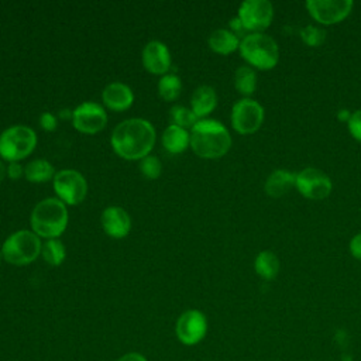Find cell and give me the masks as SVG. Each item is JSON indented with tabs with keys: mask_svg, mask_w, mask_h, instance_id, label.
<instances>
[{
	"mask_svg": "<svg viewBox=\"0 0 361 361\" xmlns=\"http://www.w3.org/2000/svg\"><path fill=\"white\" fill-rule=\"evenodd\" d=\"M157 140V133L154 126L140 117L123 120L117 124L111 133L110 142L114 152L131 161H140L149 155Z\"/></svg>",
	"mask_w": 361,
	"mask_h": 361,
	"instance_id": "obj_1",
	"label": "cell"
},
{
	"mask_svg": "<svg viewBox=\"0 0 361 361\" xmlns=\"http://www.w3.org/2000/svg\"><path fill=\"white\" fill-rule=\"evenodd\" d=\"M231 135L219 120L202 118L190 130V148L204 159H216L228 152Z\"/></svg>",
	"mask_w": 361,
	"mask_h": 361,
	"instance_id": "obj_2",
	"label": "cell"
},
{
	"mask_svg": "<svg viewBox=\"0 0 361 361\" xmlns=\"http://www.w3.org/2000/svg\"><path fill=\"white\" fill-rule=\"evenodd\" d=\"M66 204L58 197H45L39 200L30 217L32 231L45 240L58 238L68 226Z\"/></svg>",
	"mask_w": 361,
	"mask_h": 361,
	"instance_id": "obj_3",
	"label": "cell"
},
{
	"mask_svg": "<svg viewBox=\"0 0 361 361\" xmlns=\"http://www.w3.org/2000/svg\"><path fill=\"white\" fill-rule=\"evenodd\" d=\"M240 54L251 68L268 71L276 66L279 61V48L276 41L264 32H251L241 38Z\"/></svg>",
	"mask_w": 361,
	"mask_h": 361,
	"instance_id": "obj_4",
	"label": "cell"
},
{
	"mask_svg": "<svg viewBox=\"0 0 361 361\" xmlns=\"http://www.w3.org/2000/svg\"><path fill=\"white\" fill-rule=\"evenodd\" d=\"M42 250L41 237L31 230H18L10 234L3 245V259L13 265H27L38 258Z\"/></svg>",
	"mask_w": 361,
	"mask_h": 361,
	"instance_id": "obj_5",
	"label": "cell"
},
{
	"mask_svg": "<svg viewBox=\"0 0 361 361\" xmlns=\"http://www.w3.org/2000/svg\"><path fill=\"white\" fill-rule=\"evenodd\" d=\"M37 145L35 131L24 124L7 127L0 134V157L8 162H18L28 157Z\"/></svg>",
	"mask_w": 361,
	"mask_h": 361,
	"instance_id": "obj_6",
	"label": "cell"
},
{
	"mask_svg": "<svg viewBox=\"0 0 361 361\" xmlns=\"http://www.w3.org/2000/svg\"><path fill=\"white\" fill-rule=\"evenodd\" d=\"M54 190L65 204H79L87 193L86 178L76 169H61L52 179Z\"/></svg>",
	"mask_w": 361,
	"mask_h": 361,
	"instance_id": "obj_7",
	"label": "cell"
},
{
	"mask_svg": "<svg viewBox=\"0 0 361 361\" xmlns=\"http://www.w3.org/2000/svg\"><path fill=\"white\" fill-rule=\"evenodd\" d=\"M264 121V107L254 99L237 100L231 109V126L238 134L255 133Z\"/></svg>",
	"mask_w": 361,
	"mask_h": 361,
	"instance_id": "obj_8",
	"label": "cell"
},
{
	"mask_svg": "<svg viewBox=\"0 0 361 361\" xmlns=\"http://www.w3.org/2000/svg\"><path fill=\"white\" fill-rule=\"evenodd\" d=\"M207 319L203 312L197 309L185 310L175 323L176 338L188 347L199 344L207 334Z\"/></svg>",
	"mask_w": 361,
	"mask_h": 361,
	"instance_id": "obj_9",
	"label": "cell"
},
{
	"mask_svg": "<svg viewBox=\"0 0 361 361\" xmlns=\"http://www.w3.org/2000/svg\"><path fill=\"white\" fill-rule=\"evenodd\" d=\"M237 17L247 31L261 32L274 18V6L268 0H245L240 4Z\"/></svg>",
	"mask_w": 361,
	"mask_h": 361,
	"instance_id": "obj_10",
	"label": "cell"
},
{
	"mask_svg": "<svg viewBox=\"0 0 361 361\" xmlns=\"http://www.w3.org/2000/svg\"><path fill=\"white\" fill-rule=\"evenodd\" d=\"M351 0H307L306 8L313 20L324 25H333L347 18L353 10Z\"/></svg>",
	"mask_w": 361,
	"mask_h": 361,
	"instance_id": "obj_11",
	"label": "cell"
},
{
	"mask_svg": "<svg viewBox=\"0 0 361 361\" xmlns=\"http://www.w3.org/2000/svg\"><path fill=\"white\" fill-rule=\"evenodd\" d=\"M295 188L302 196L312 200H320L330 195L333 185L330 178L323 171L307 166L296 173Z\"/></svg>",
	"mask_w": 361,
	"mask_h": 361,
	"instance_id": "obj_12",
	"label": "cell"
},
{
	"mask_svg": "<svg viewBox=\"0 0 361 361\" xmlns=\"http://www.w3.org/2000/svg\"><path fill=\"white\" fill-rule=\"evenodd\" d=\"M72 124L83 134H96L106 127L107 113L94 102H83L72 110Z\"/></svg>",
	"mask_w": 361,
	"mask_h": 361,
	"instance_id": "obj_13",
	"label": "cell"
},
{
	"mask_svg": "<svg viewBox=\"0 0 361 361\" xmlns=\"http://www.w3.org/2000/svg\"><path fill=\"white\" fill-rule=\"evenodd\" d=\"M141 61L144 68L154 75H165L172 62L168 47L158 39H152L144 45Z\"/></svg>",
	"mask_w": 361,
	"mask_h": 361,
	"instance_id": "obj_14",
	"label": "cell"
},
{
	"mask_svg": "<svg viewBox=\"0 0 361 361\" xmlns=\"http://www.w3.org/2000/svg\"><path fill=\"white\" fill-rule=\"evenodd\" d=\"M103 231L111 238H124L131 230L130 214L118 206H109L102 212Z\"/></svg>",
	"mask_w": 361,
	"mask_h": 361,
	"instance_id": "obj_15",
	"label": "cell"
},
{
	"mask_svg": "<svg viewBox=\"0 0 361 361\" xmlns=\"http://www.w3.org/2000/svg\"><path fill=\"white\" fill-rule=\"evenodd\" d=\"M103 104L114 111H124L134 102L133 89L123 82H111L102 92Z\"/></svg>",
	"mask_w": 361,
	"mask_h": 361,
	"instance_id": "obj_16",
	"label": "cell"
},
{
	"mask_svg": "<svg viewBox=\"0 0 361 361\" xmlns=\"http://www.w3.org/2000/svg\"><path fill=\"white\" fill-rule=\"evenodd\" d=\"M217 106V93L214 87L202 85L195 89L190 97V109L199 120L209 116Z\"/></svg>",
	"mask_w": 361,
	"mask_h": 361,
	"instance_id": "obj_17",
	"label": "cell"
},
{
	"mask_svg": "<svg viewBox=\"0 0 361 361\" xmlns=\"http://www.w3.org/2000/svg\"><path fill=\"white\" fill-rule=\"evenodd\" d=\"M296 185V173L286 169H275L265 180V193L271 197L286 195Z\"/></svg>",
	"mask_w": 361,
	"mask_h": 361,
	"instance_id": "obj_18",
	"label": "cell"
},
{
	"mask_svg": "<svg viewBox=\"0 0 361 361\" xmlns=\"http://www.w3.org/2000/svg\"><path fill=\"white\" fill-rule=\"evenodd\" d=\"M162 145L172 154L183 152L190 145V133L179 126L169 124L162 133Z\"/></svg>",
	"mask_w": 361,
	"mask_h": 361,
	"instance_id": "obj_19",
	"label": "cell"
},
{
	"mask_svg": "<svg viewBox=\"0 0 361 361\" xmlns=\"http://www.w3.org/2000/svg\"><path fill=\"white\" fill-rule=\"evenodd\" d=\"M240 41L241 39L238 38V35H235L231 30L217 28L210 34L207 42L212 51L221 55H228L240 48Z\"/></svg>",
	"mask_w": 361,
	"mask_h": 361,
	"instance_id": "obj_20",
	"label": "cell"
},
{
	"mask_svg": "<svg viewBox=\"0 0 361 361\" xmlns=\"http://www.w3.org/2000/svg\"><path fill=\"white\" fill-rule=\"evenodd\" d=\"M55 173L54 165L44 158L32 159L24 166V176L32 183H42L54 179Z\"/></svg>",
	"mask_w": 361,
	"mask_h": 361,
	"instance_id": "obj_21",
	"label": "cell"
},
{
	"mask_svg": "<svg viewBox=\"0 0 361 361\" xmlns=\"http://www.w3.org/2000/svg\"><path fill=\"white\" fill-rule=\"evenodd\" d=\"M279 258L272 251H261L254 262L255 272L264 279H274L279 272Z\"/></svg>",
	"mask_w": 361,
	"mask_h": 361,
	"instance_id": "obj_22",
	"label": "cell"
},
{
	"mask_svg": "<svg viewBox=\"0 0 361 361\" xmlns=\"http://www.w3.org/2000/svg\"><path fill=\"white\" fill-rule=\"evenodd\" d=\"M234 86L238 93L250 96L257 89V73L250 65L240 66L234 73Z\"/></svg>",
	"mask_w": 361,
	"mask_h": 361,
	"instance_id": "obj_23",
	"label": "cell"
},
{
	"mask_svg": "<svg viewBox=\"0 0 361 361\" xmlns=\"http://www.w3.org/2000/svg\"><path fill=\"white\" fill-rule=\"evenodd\" d=\"M41 255L48 265L58 267L63 262L66 257V248L61 240L49 238V240H45V243L42 244Z\"/></svg>",
	"mask_w": 361,
	"mask_h": 361,
	"instance_id": "obj_24",
	"label": "cell"
},
{
	"mask_svg": "<svg viewBox=\"0 0 361 361\" xmlns=\"http://www.w3.org/2000/svg\"><path fill=\"white\" fill-rule=\"evenodd\" d=\"M182 90V80L175 73H165L158 80V93L159 96L166 100L172 102L179 97Z\"/></svg>",
	"mask_w": 361,
	"mask_h": 361,
	"instance_id": "obj_25",
	"label": "cell"
},
{
	"mask_svg": "<svg viewBox=\"0 0 361 361\" xmlns=\"http://www.w3.org/2000/svg\"><path fill=\"white\" fill-rule=\"evenodd\" d=\"M169 118H171V124L179 126L185 130H189V128L192 130V127L199 121V118L192 111V109H188L180 104H175L171 107Z\"/></svg>",
	"mask_w": 361,
	"mask_h": 361,
	"instance_id": "obj_26",
	"label": "cell"
},
{
	"mask_svg": "<svg viewBox=\"0 0 361 361\" xmlns=\"http://www.w3.org/2000/svg\"><path fill=\"white\" fill-rule=\"evenodd\" d=\"M140 172L148 178V179H157L159 178L161 172H162V162L159 161L158 157L155 155H147L142 159H140Z\"/></svg>",
	"mask_w": 361,
	"mask_h": 361,
	"instance_id": "obj_27",
	"label": "cell"
},
{
	"mask_svg": "<svg viewBox=\"0 0 361 361\" xmlns=\"http://www.w3.org/2000/svg\"><path fill=\"white\" fill-rule=\"evenodd\" d=\"M300 38L309 47H320L326 39V31L310 24L300 30Z\"/></svg>",
	"mask_w": 361,
	"mask_h": 361,
	"instance_id": "obj_28",
	"label": "cell"
},
{
	"mask_svg": "<svg viewBox=\"0 0 361 361\" xmlns=\"http://www.w3.org/2000/svg\"><path fill=\"white\" fill-rule=\"evenodd\" d=\"M347 127L350 134L361 142V110H355L351 113L350 120L347 121Z\"/></svg>",
	"mask_w": 361,
	"mask_h": 361,
	"instance_id": "obj_29",
	"label": "cell"
},
{
	"mask_svg": "<svg viewBox=\"0 0 361 361\" xmlns=\"http://www.w3.org/2000/svg\"><path fill=\"white\" fill-rule=\"evenodd\" d=\"M39 124H41V127L45 131H54L56 128V126H58V120H56V117L52 113L44 111L39 116Z\"/></svg>",
	"mask_w": 361,
	"mask_h": 361,
	"instance_id": "obj_30",
	"label": "cell"
},
{
	"mask_svg": "<svg viewBox=\"0 0 361 361\" xmlns=\"http://www.w3.org/2000/svg\"><path fill=\"white\" fill-rule=\"evenodd\" d=\"M7 176L10 179H20L21 176H24V166L20 162H8Z\"/></svg>",
	"mask_w": 361,
	"mask_h": 361,
	"instance_id": "obj_31",
	"label": "cell"
},
{
	"mask_svg": "<svg viewBox=\"0 0 361 361\" xmlns=\"http://www.w3.org/2000/svg\"><path fill=\"white\" fill-rule=\"evenodd\" d=\"M350 252L354 258L361 261V233L355 234L350 241Z\"/></svg>",
	"mask_w": 361,
	"mask_h": 361,
	"instance_id": "obj_32",
	"label": "cell"
},
{
	"mask_svg": "<svg viewBox=\"0 0 361 361\" xmlns=\"http://www.w3.org/2000/svg\"><path fill=\"white\" fill-rule=\"evenodd\" d=\"M117 361H148L147 357L138 351H130L123 354Z\"/></svg>",
	"mask_w": 361,
	"mask_h": 361,
	"instance_id": "obj_33",
	"label": "cell"
},
{
	"mask_svg": "<svg viewBox=\"0 0 361 361\" xmlns=\"http://www.w3.org/2000/svg\"><path fill=\"white\" fill-rule=\"evenodd\" d=\"M230 27H231V31H233L235 35H237V34H243L244 31H247V30L244 28V25L241 24V21H240L238 17H234V18L230 20Z\"/></svg>",
	"mask_w": 361,
	"mask_h": 361,
	"instance_id": "obj_34",
	"label": "cell"
},
{
	"mask_svg": "<svg viewBox=\"0 0 361 361\" xmlns=\"http://www.w3.org/2000/svg\"><path fill=\"white\" fill-rule=\"evenodd\" d=\"M350 116H351V114H350L347 110H340L338 114H337V117H338L340 120H345V121L350 120Z\"/></svg>",
	"mask_w": 361,
	"mask_h": 361,
	"instance_id": "obj_35",
	"label": "cell"
},
{
	"mask_svg": "<svg viewBox=\"0 0 361 361\" xmlns=\"http://www.w3.org/2000/svg\"><path fill=\"white\" fill-rule=\"evenodd\" d=\"M6 175H7V166L4 165L3 161H0V182L4 179Z\"/></svg>",
	"mask_w": 361,
	"mask_h": 361,
	"instance_id": "obj_36",
	"label": "cell"
},
{
	"mask_svg": "<svg viewBox=\"0 0 361 361\" xmlns=\"http://www.w3.org/2000/svg\"><path fill=\"white\" fill-rule=\"evenodd\" d=\"M1 259H3V252H1V248H0V262H1Z\"/></svg>",
	"mask_w": 361,
	"mask_h": 361,
	"instance_id": "obj_37",
	"label": "cell"
}]
</instances>
